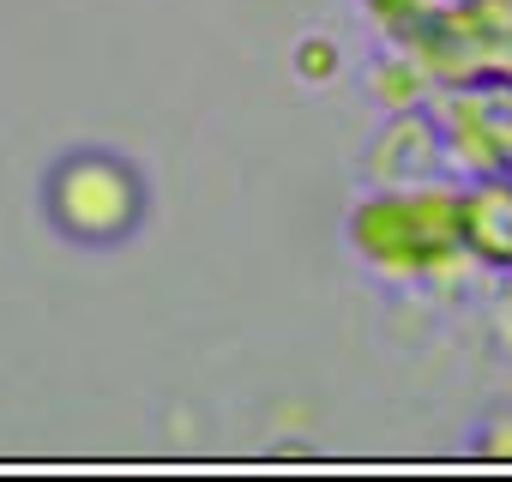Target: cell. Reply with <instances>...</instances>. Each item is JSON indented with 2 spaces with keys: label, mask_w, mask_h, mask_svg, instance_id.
Segmentation results:
<instances>
[{
  "label": "cell",
  "mask_w": 512,
  "mask_h": 482,
  "mask_svg": "<svg viewBox=\"0 0 512 482\" xmlns=\"http://www.w3.org/2000/svg\"><path fill=\"white\" fill-rule=\"evenodd\" d=\"M109 193H133L127 169L109 163V157H79V163H61V169H55V181H49V211H55L61 229H73V235H85V241H103V235H121V229L133 223V211H139V205H127V199L109 205Z\"/></svg>",
  "instance_id": "1"
}]
</instances>
